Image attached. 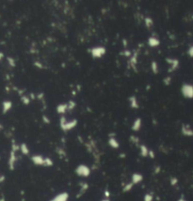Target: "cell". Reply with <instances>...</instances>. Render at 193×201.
Returning <instances> with one entry per match:
<instances>
[{
  "mask_svg": "<svg viewBox=\"0 0 193 201\" xmlns=\"http://www.w3.org/2000/svg\"><path fill=\"white\" fill-rule=\"evenodd\" d=\"M152 70L154 73H157L158 72V68H157V62H155V61H153L152 62Z\"/></svg>",
  "mask_w": 193,
  "mask_h": 201,
  "instance_id": "obj_22",
  "label": "cell"
},
{
  "mask_svg": "<svg viewBox=\"0 0 193 201\" xmlns=\"http://www.w3.org/2000/svg\"><path fill=\"white\" fill-rule=\"evenodd\" d=\"M167 61L170 63L171 65V69L169 70V72H173V71H175L177 69V67H178V64H179V61L177 59H171V58H167Z\"/></svg>",
  "mask_w": 193,
  "mask_h": 201,
  "instance_id": "obj_7",
  "label": "cell"
},
{
  "mask_svg": "<svg viewBox=\"0 0 193 201\" xmlns=\"http://www.w3.org/2000/svg\"><path fill=\"white\" fill-rule=\"evenodd\" d=\"M139 148H140V155H141L142 157H147L149 155V150L147 148L146 146L141 145V146L139 147Z\"/></svg>",
  "mask_w": 193,
  "mask_h": 201,
  "instance_id": "obj_16",
  "label": "cell"
},
{
  "mask_svg": "<svg viewBox=\"0 0 193 201\" xmlns=\"http://www.w3.org/2000/svg\"><path fill=\"white\" fill-rule=\"evenodd\" d=\"M69 198V194L68 193H61L59 194H58V196H56L54 197L53 199H51V200H49V201H67Z\"/></svg>",
  "mask_w": 193,
  "mask_h": 201,
  "instance_id": "obj_6",
  "label": "cell"
},
{
  "mask_svg": "<svg viewBox=\"0 0 193 201\" xmlns=\"http://www.w3.org/2000/svg\"><path fill=\"white\" fill-rule=\"evenodd\" d=\"M141 127V119H139V117H137V119H135V121L133 122V125H132V130L135 132L139 131Z\"/></svg>",
  "mask_w": 193,
  "mask_h": 201,
  "instance_id": "obj_9",
  "label": "cell"
},
{
  "mask_svg": "<svg viewBox=\"0 0 193 201\" xmlns=\"http://www.w3.org/2000/svg\"><path fill=\"white\" fill-rule=\"evenodd\" d=\"M102 201H109V200L108 199H103Z\"/></svg>",
  "mask_w": 193,
  "mask_h": 201,
  "instance_id": "obj_39",
  "label": "cell"
},
{
  "mask_svg": "<svg viewBox=\"0 0 193 201\" xmlns=\"http://www.w3.org/2000/svg\"><path fill=\"white\" fill-rule=\"evenodd\" d=\"M91 54L93 55V57L100 58L106 54V49L104 47H94L91 50Z\"/></svg>",
  "mask_w": 193,
  "mask_h": 201,
  "instance_id": "obj_4",
  "label": "cell"
},
{
  "mask_svg": "<svg viewBox=\"0 0 193 201\" xmlns=\"http://www.w3.org/2000/svg\"><path fill=\"white\" fill-rule=\"evenodd\" d=\"M75 173L80 177H89L91 174V169L85 165H79L75 168Z\"/></svg>",
  "mask_w": 193,
  "mask_h": 201,
  "instance_id": "obj_3",
  "label": "cell"
},
{
  "mask_svg": "<svg viewBox=\"0 0 193 201\" xmlns=\"http://www.w3.org/2000/svg\"><path fill=\"white\" fill-rule=\"evenodd\" d=\"M177 182H178V181H177L176 178H171V185H176Z\"/></svg>",
  "mask_w": 193,
  "mask_h": 201,
  "instance_id": "obj_27",
  "label": "cell"
},
{
  "mask_svg": "<svg viewBox=\"0 0 193 201\" xmlns=\"http://www.w3.org/2000/svg\"><path fill=\"white\" fill-rule=\"evenodd\" d=\"M159 41L157 39V38H154V37H151V38H149L148 40V44L151 46V47H155V46L159 45Z\"/></svg>",
  "mask_w": 193,
  "mask_h": 201,
  "instance_id": "obj_14",
  "label": "cell"
},
{
  "mask_svg": "<svg viewBox=\"0 0 193 201\" xmlns=\"http://www.w3.org/2000/svg\"><path fill=\"white\" fill-rule=\"evenodd\" d=\"M188 55L189 57H193V45L191 46L190 48L188 49Z\"/></svg>",
  "mask_w": 193,
  "mask_h": 201,
  "instance_id": "obj_29",
  "label": "cell"
},
{
  "mask_svg": "<svg viewBox=\"0 0 193 201\" xmlns=\"http://www.w3.org/2000/svg\"><path fill=\"white\" fill-rule=\"evenodd\" d=\"M22 101H23V103H24V104H28L29 103V101H30V100H29V98H27V97H26V96H22Z\"/></svg>",
  "mask_w": 193,
  "mask_h": 201,
  "instance_id": "obj_25",
  "label": "cell"
},
{
  "mask_svg": "<svg viewBox=\"0 0 193 201\" xmlns=\"http://www.w3.org/2000/svg\"><path fill=\"white\" fill-rule=\"evenodd\" d=\"M133 183L132 182H130V183H128V184H126L124 186V192H129L131 189H132V187H133Z\"/></svg>",
  "mask_w": 193,
  "mask_h": 201,
  "instance_id": "obj_23",
  "label": "cell"
},
{
  "mask_svg": "<svg viewBox=\"0 0 193 201\" xmlns=\"http://www.w3.org/2000/svg\"><path fill=\"white\" fill-rule=\"evenodd\" d=\"M170 81H171V78H170V77H168V78L165 79L164 83H165V84H166V85H169V84H170Z\"/></svg>",
  "mask_w": 193,
  "mask_h": 201,
  "instance_id": "obj_32",
  "label": "cell"
},
{
  "mask_svg": "<svg viewBox=\"0 0 193 201\" xmlns=\"http://www.w3.org/2000/svg\"><path fill=\"white\" fill-rule=\"evenodd\" d=\"M32 162L36 165H44V158L42 155H34L32 156Z\"/></svg>",
  "mask_w": 193,
  "mask_h": 201,
  "instance_id": "obj_5",
  "label": "cell"
},
{
  "mask_svg": "<svg viewBox=\"0 0 193 201\" xmlns=\"http://www.w3.org/2000/svg\"><path fill=\"white\" fill-rule=\"evenodd\" d=\"M12 106V103H11V101H3V114H6L8 112L9 110L11 109Z\"/></svg>",
  "mask_w": 193,
  "mask_h": 201,
  "instance_id": "obj_11",
  "label": "cell"
},
{
  "mask_svg": "<svg viewBox=\"0 0 193 201\" xmlns=\"http://www.w3.org/2000/svg\"><path fill=\"white\" fill-rule=\"evenodd\" d=\"M178 201H186V200H185V199H183V198H180Z\"/></svg>",
  "mask_w": 193,
  "mask_h": 201,
  "instance_id": "obj_37",
  "label": "cell"
},
{
  "mask_svg": "<svg viewBox=\"0 0 193 201\" xmlns=\"http://www.w3.org/2000/svg\"><path fill=\"white\" fill-rule=\"evenodd\" d=\"M4 57V54H3L2 52H0V60L2 59V57Z\"/></svg>",
  "mask_w": 193,
  "mask_h": 201,
  "instance_id": "obj_35",
  "label": "cell"
},
{
  "mask_svg": "<svg viewBox=\"0 0 193 201\" xmlns=\"http://www.w3.org/2000/svg\"><path fill=\"white\" fill-rule=\"evenodd\" d=\"M126 55H130V52H127V51H125V53H124Z\"/></svg>",
  "mask_w": 193,
  "mask_h": 201,
  "instance_id": "obj_36",
  "label": "cell"
},
{
  "mask_svg": "<svg viewBox=\"0 0 193 201\" xmlns=\"http://www.w3.org/2000/svg\"><path fill=\"white\" fill-rule=\"evenodd\" d=\"M14 162H15V151L12 150L11 154V159H10V167L12 169L14 165Z\"/></svg>",
  "mask_w": 193,
  "mask_h": 201,
  "instance_id": "obj_17",
  "label": "cell"
},
{
  "mask_svg": "<svg viewBox=\"0 0 193 201\" xmlns=\"http://www.w3.org/2000/svg\"><path fill=\"white\" fill-rule=\"evenodd\" d=\"M105 194H106V197H108V196H109V192H108V191H106V192H105Z\"/></svg>",
  "mask_w": 193,
  "mask_h": 201,
  "instance_id": "obj_34",
  "label": "cell"
},
{
  "mask_svg": "<svg viewBox=\"0 0 193 201\" xmlns=\"http://www.w3.org/2000/svg\"><path fill=\"white\" fill-rule=\"evenodd\" d=\"M42 119H44V121H45L46 123H49L50 121H49V119H47V117L46 116H44V117H42Z\"/></svg>",
  "mask_w": 193,
  "mask_h": 201,
  "instance_id": "obj_33",
  "label": "cell"
},
{
  "mask_svg": "<svg viewBox=\"0 0 193 201\" xmlns=\"http://www.w3.org/2000/svg\"><path fill=\"white\" fill-rule=\"evenodd\" d=\"M88 188H89V185L87 183H82V186H81V189H80V192H79V194H78V196L77 197H79L81 196V194H83L85 193V191H87L88 190Z\"/></svg>",
  "mask_w": 193,
  "mask_h": 201,
  "instance_id": "obj_18",
  "label": "cell"
},
{
  "mask_svg": "<svg viewBox=\"0 0 193 201\" xmlns=\"http://www.w3.org/2000/svg\"><path fill=\"white\" fill-rule=\"evenodd\" d=\"M3 129V126L1 125V124H0V131H1V130Z\"/></svg>",
  "mask_w": 193,
  "mask_h": 201,
  "instance_id": "obj_38",
  "label": "cell"
},
{
  "mask_svg": "<svg viewBox=\"0 0 193 201\" xmlns=\"http://www.w3.org/2000/svg\"><path fill=\"white\" fill-rule=\"evenodd\" d=\"M143 201H153V196H152V194H145Z\"/></svg>",
  "mask_w": 193,
  "mask_h": 201,
  "instance_id": "obj_24",
  "label": "cell"
},
{
  "mask_svg": "<svg viewBox=\"0 0 193 201\" xmlns=\"http://www.w3.org/2000/svg\"><path fill=\"white\" fill-rule=\"evenodd\" d=\"M149 156L151 157L152 159H154V158H155V153H154V151H153V150H149Z\"/></svg>",
  "mask_w": 193,
  "mask_h": 201,
  "instance_id": "obj_31",
  "label": "cell"
},
{
  "mask_svg": "<svg viewBox=\"0 0 193 201\" xmlns=\"http://www.w3.org/2000/svg\"><path fill=\"white\" fill-rule=\"evenodd\" d=\"M143 180V176L139 173H135L132 175V183L133 184H137Z\"/></svg>",
  "mask_w": 193,
  "mask_h": 201,
  "instance_id": "obj_8",
  "label": "cell"
},
{
  "mask_svg": "<svg viewBox=\"0 0 193 201\" xmlns=\"http://www.w3.org/2000/svg\"><path fill=\"white\" fill-rule=\"evenodd\" d=\"M182 132L183 134L186 135V136H192L193 135V131L191 129H189L188 126H186V125L182 126Z\"/></svg>",
  "mask_w": 193,
  "mask_h": 201,
  "instance_id": "obj_10",
  "label": "cell"
},
{
  "mask_svg": "<svg viewBox=\"0 0 193 201\" xmlns=\"http://www.w3.org/2000/svg\"><path fill=\"white\" fill-rule=\"evenodd\" d=\"M145 24L147 27H152L153 26V20L151 18H145Z\"/></svg>",
  "mask_w": 193,
  "mask_h": 201,
  "instance_id": "obj_21",
  "label": "cell"
},
{
  "mask_svg": "<svg viewBox=\"0 0 193 201\" xmlns=\"http://www.w3.org/2000/svg\"><path fill=\"white\" fill-rule=\"evenodd\" d=\"M108 144H109V146L111 147V148H118L119 146H120L119 142L116 140L115 138H113V137H111V138L108 139Z\"/></svg>",
  "mask_w": 193,
  "mask_h": 201,
  "instance_id": "obj_15",
  "label": "cell"
},
{
  "mask_svg": "<svg viewBox=\"0 0 193 201\" xmlns=\"http://www.w3.org/2000/svg\"><path fill=\"white\" fill-rule=\"evenodd\" d=\"M76 123H77V120L76 119L72 120V121H67L65 117H61L59 120L60 127L62 130H64V131H70V130H72L73 128H75L76 126Z\"/></svg>",
  "mask_w": 193,
  "mask_h": 201,
  "instance_id": "obj_1",
  "label": "cell"
},
{
  "mask_svg": "<svg viewBox=\"0 0 193 201\" xmlns=\"http://www.w3.org/2000/svg\"><path fill=\"white\" fill-rule=\"evenodd\" d=\"M131 140H132L134 143H136V144H137V142H139V139H137V137H135V136H131Z\"/></svg>",
  "mask_w": 193,
  "mask_h": 201,
  "instance_id": "obj_30",
  "label": "cell"
},
{
  "mask_svg": "<svg viewBox=\"0 0 193 201\" xmlns=\"http://www.w3.org/2000/svg\"><path fill=\"white\" fill-rule=\"evenodd\" d=\"M53 161H52L50 158H48V157H46V158H44V166H52L53 165Z\"/></svg>",
  "mask_w": 193,
  "mask_h": 201,
  "instance_id": "obj_20",
  "label": "cell"
},
{
  "mask_svg": "<svg viewBox=\"0 0 193 201\" xmlns=\"http://www.w3.org/2000/svg\"><path fill=\"white\" fill-rule=\"evenodd\" d=\"M75 103H73V101H70L69 103H68V109L69 110H72L73 108H75Z\"/></svg>",
  "mask_w": 193,
  "mask_h": 201,
  "instance_id": "obj_26",
  "label": "cell"
},
{
  "mask_svg": "<svg viewBox=\"0 0 193 201\" xmlns=\"http://www.w3.org/2000/svg\"><path fill=\"white\" fill-rule=\"evenodd\" d=\"M20 148H21V150H22V152L24 154H26V155L29 153V150H28V148H27V146H26V144H22V145H21Z\"/></svg>",
  "mask_w": 193,
  "mask_h": 201,
  "instance_id": "obj_19",
  "label": "cell"
},
{
  "mask_svg": "<svg viewBox=\"0 0 193 201\" xmlns=\"http://www.w3.org/2000/svg\"><path fill=\"white\" fill-rule=\"evenodd\" d=\"M129 101H130V106L134 108V109H137L139 108V103H137V98L135 97V96H132V97H130L129 99Z\"/></svg>",
  "mask_w": 193,
  "mask_h": 201,
  "instance_id": "obj_13",
  "label": "cell"
},
{
  "mask_svg": "<svg viewBox=\"0 0 193 201\" xmlns=\"http://www.w3.org/2000/svg\"><path fill=\"white\" fill-rule=\"evenodd\" d=\"M8 61L10 62V65L12 67H14L15 66V62H14V60H13V58H11V57H8Z\"/></svg>",
  "mask_w": 193,
  "mask_h": 201,
  "instance_id": "obj_28",
  "label": "cell"
},
{
  "mask_svg": "<svg viewBox=\"0 0 193 201\" xmlns=\"http://www.w3.org/2000/svg\"><path fill=\"white\" fill-rule=\"evenodd\" d=\"M181 92L185 98L192 99L193 98V86L190 84H184L181 88Z\"/></svg>",
  "mask_w": 193,
  "mask_h": 201,
  "instance_id": "obj_2",
  "label": "cell"
},
{
  "mask_svg": "<svg viewBox=\"0 0 193 201\" xmlns=\"http://www.w3.org/2000/svg\"><path fill=\"white\" fill-rule=\"evenodd\" d=\"M67 109H68V104L62 103V104H59V105H58L57 112L59 113V114H64V113L66 112Z\"/></svg>",
  "mask_w": 193,
  "mask_h": 201,
  "instance_id": "obj_12",
  "label": "cell"
}]
</instances>
